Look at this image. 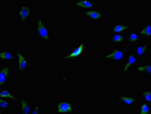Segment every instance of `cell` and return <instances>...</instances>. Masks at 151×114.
<instances>
[{
	"mask_svg": "<svg viewBox=\"0 0 151 114\" xmlns=\"http://www.w3.org/2000/svg\"><path fill=\"white\" fill-rule=\"evenodd\" d=\"M86 42H75L69 46L60 56V60L63 62H76L84 58L86 53Z\"/></svg>",
	"mask_w": 151,
	"mask_h": 114,
	"instance_id": "cell-1",
	"label": "cell"
},
{
	"mask_svg": "<svg viewBox=\"0 0 151 114\" xmlns=\"http://www.w3.org/2000/svg\"><path fill=\"white\" fill-rule=\"evenodd\" d=\"M34 38L38 42L43 43H50L52 39L51 25L47 23L45 15L34 20Z\"/></svg>",
	"mask_w": 151,
	"mask_h": 114,
	"instance_id": "cell-2",
	"label": "cell"
},
{
	"mask_svg": "<svg viewBox=\"0 0 151 114\" xmlns=\"http://www.w3.org/2000/svg\"><path fill=\"white\" fill-rule=\"evenodd\" d=\"M16 54V60L14 62L13 69L16 73H28L31 70L32 63L30 59V55L27 51L22 49H14Z\"/></svg>",
	"mask_w": 151,
	"mask_h": 114,
	"instance_id": "cell-3",
	"label": "cell"
},
{
	"mask_svg": "<svg viewBox=\"0 0 151 114\" xmlns=\"http://www.w3.org/2000/svg\"><path fill=\"white\" fill-rule=\"evenodd\" d=\"M54 114H75V103L72 98L55 97L52 108Z\"/></svg>",
	"mask_w": 151,
	"mask_h": 114,
	"instance_id": "cell-4",
	"label": "cell"
},
{
	"mask_svg": "<svg viewBox=\"0 0 151 114\" xmlns=\"http://www.w3.org/2000/svg\"><path fill=\"white\" fill-rule=\"evenodd\" d=\"M33 12V6L29 1L19 2L17 5L16 15L18 24L27 25L31 19Z\"/></svg>",
	"mask_w": 151,
	"mask_h": 114,
	"instance_id": "cell-5",
	"label": "cell"
},
{
	"mask_svg": "<svg viewBox=\"0 0 151 114\" xmlns=\"http://www.w3.org/2000/svg\"><path fill=\"white\" fill-rule=\"evenodd\" d=\"M126 56V50L120 46L110 49L109 51H104L102 53L103 62L105 63H122Z\"/></svg>",
	"mask_w": 151,
	"mask_h": 114,
	"instance_id": "cell-6",
	"label": "cell"
},
{
	"mask_svg": "<svg viewBox=\"0 0 151 114\" xmlns=\"http://www.w3.org/2000/svg\"><path fill=\"white\" fill-rule=\"evenodd\" d=\"M139 98L134 95L128 92H118L116 102L121 104L124 110H132L138 105Z\"/></svg>",
	"mask_w": 151,
	"mask_h": 114,
	"instance_id": "cell-7",
	"label": "cell"
},
{
	"mask_svg": "<svg viewBox=\"0 0 151 114\" xmlns=\"http://www.w3.org/2000/svg\"><path fill=\"white\" fill-rule=\"evenodd\" d=\"M80 15L82 18L87 19L91 25H100L106 18V12L103 9H96L80 12Z\"/></svg>",
	"mask_w": 151,
	"mask_h": 114,
	"instance_id": "cell-8",
	"label": "cell"
},
{
	"mask_svg": "<svg viewBox=\"0 0 151 114\" xmlns=\"http://www.w3.org/2000/svg\"><path fill=\"white\" fill-rule=\"evenodd\" d=\"M138 57L136 56L134 50H128L126 51V56L124 57V61L122 62L121 67L122 73H130L134 71L135 67L137 66L140 62Z\"/></svg>",
	"mask_w": 151,
	"mask_h": 114,
	"instance_id": "cell-9",
	"label": "cell"
},
{
	"mask_svg": "<svg viewBox=\"0 0 151 114\" xmlns=\"http://www.w3.org/2000/svg\"><path fill=\"white\" fill-rule=\"evenodd\" d=\"M14 69L12 66L5 63L0 69V89L2 87H9L12 79Z\"/></svg>",
	"mask_w": 151,
	"mask_h": 114,
	"instance_id": "cell-10",
	"label": "cell"
},
{
	"mask_svg": "<svg viewBox=\"0 0 151 114\" xmlns=\"http://www.w3.org/2000/svg\"><path fill=\"white\" fill-rule=\"evenodd\" d=\"M98 2L96 0H74L71 4V9L73 10L87 11L91 9H96Z\"/></svg>",
	"mask_w": 151,
	"mask_h": 114,
	"instance_id": "cell-11",
	"label": "cell"
},
{
	"mask_svg": "<svg viewBox=\"0 0 151 114\" xmlns=\"http://www.w3.org/2000/svg\"><path fill=\"white\" fill-rule=\"evenodd\" d=\"M132 30V23L126 20L114 22L110 25V33L112 34H126Z\"/></svg>",
	"mask_w": 151,
	"mask_h": 114,
	"instance_id": "cell-12",
	"label": "cell"
},
{
	"mask_svg": "<svg viewBox=\"0 0 151 114\" xmlns=\"http://www.w3.org/2000/svg\"><path fill=\"white\" fill-rule=\"evenodd\" d=\"M18 114H29L32 109L34 102L30 98L27 97H18Z\"/></svg>",
	"mask_w": 151,
	"mask_h": 114,
	"instance_id": "cell-13",
	"label": "cell"
},
{
	"mask_svg": "<svg viewBox=\"0 0 151 114\" xmlns=\"http://www.w3.org/2000/svg\"><path fill=\"white\" fill-rule=\"evenodd\" d=\"M134 52L140 60L145 59L150 53V44L149 42H140L134 45Z\"/></svg>",
	"mask_w": 151,
	"mask_h": 114,
	"instance_id": "cell-14",
	"label": "cell"
},
{
	"mask_svg": "<svg viewBox=\"0 0 151 114\" xmlns=\"http://www.w3.org/2000/svg\"><path fill=\"white\" fill-rule=\"evenodd\" d=\"M151 63L150 61L140 60L137 66L134 69V72L137 74H144L147 78H150L151 76Z\"/></svg>",
	"mask_w": 151,
	"mask_h": 114,
	"instance_id": "cell-15",
	"label": "cell"
},
{
	"mask_svg": "<svg viewBox=\"0 0 151 114\" xmlns=\"http://www.w3.org/2000/svg\"><path fill=\"white\" fill-rule=\"evenodd\" d=\"M16 54L14 48H3L0 50V61L3 63L15 62Z\"/></svg>",
	"mask_w": 151,
	"mask_h": 114,
	"instance_id": "cell-16",
	"label": "cell"
},
{
	"mask_svg": "<svg viewBox=\"0 0 151 114\" xmlns=\"http://www.w3.org/2000/svg\"><path fill=\"white\" fill-rule=\"evenodd\" d=\"M126 39V34H109L107 35L106 40L109 42V43L114 46H119V45L125 43Z\"/></svg>",
	"mask_w": 151,
	"mask_h": 114,
	"instance_id": "cell-17",
	"label": "cell"
},
{
	"mask_svg": "<svg viewBox=\"0 0 151 114\" xmlns=\"http://www.w3.org/2000/svg\"><path fill=\"white\" fill-rule=\"evenodd\" d=\"M0 98L10 100L13 103H17L18 100V97L14 94V91L9 87V86L2 87L0 89Z\"/></svg>",
	"mask_w": 151,
	"mask_h": 114,
	"instance_id": "cell-18",
	"label": "cell"
},
{
	"mask_svg": "<svg viewBox=\"0 0 151 114\" xmlns=\"http://www.w3.org/2000/svg\"><path fill=\"white\" fill-rule=\"evenodd\" d=\"M141 40V37L137 33V30H131L126 33V39H125V43L128 44L136 45L140 43Z\"/></svg>",
	"mask_w": 151,
	"mask_h": 114,
	"instance_id": "cell-19",
	"label": "cell"
},
{
	"mask_svg": "<svg viewBox=\"0 0 151 114\" xmlns=\"http://www.w3.org/2000/svg\"><path fill=\"white\" fill-rule=\"evenodd\" d=\"M150 30L151 26L150 23H143L140 25V27L137 30V33L140 34L141 38H150Z\"/></svg>",
	"mask_w": 151,
	"mask_h": 114,
	"instance_id": "cell-20",
	"label": "cell"
},
{
	"mask_svg": "<svg viewBox=\"0 0 151 114\" xmlns=\"http://www.w3.org/2000/svg\"><path fill=\"white\" fill-rule=\"evenodd\" d=\"M139 96L140 100L144 101L148 104H151V88L150 87H144L139 92Z\"/></svg>",
	"mask_w": 151,
	"mask_h": 114,
	"instance_id": "cell-21",
	"label": "cell"
},
{
	"mask_svg": "<svg viewBox=\"0 0 151 114\" xmlns=\"http://www.w3.org/2000/svg\"><path fill=\"white\" fill-rule=\"evenodd\" d=\"M139 109L137 111L138 114H151V104L140 100L138 103Z\"/></svg>",
	"mask_w": 151,
	"mask_h": 114,
	"instance_id": "cell-22",
	"label": "cell"
},
{
	"mask_svg": "<svg viewBox=\"0 0 151 114\" xmlns=\"http://www.w3.org/2000/svg\"><path fill=\"white\" fill-rule=\"evenodd\" d=\"M12 102L10 101V100L3 99V98H0V110L3 111L5 113H9L12 110Z\"/></svg>",
	"mask_w": 151,
	"mask_h": 114,
	"instance_id": "cell-23",
	"label": "cell"
},
{
	"mask_svg": "<svg viewBox=\"0 0 151 114\" xmlns=\"http://www.w3.org/2000/svg\"><path fill=\"white\" fill-rule=\"evenodd\" d=\"M29 114H43V105L40 103H34Z\"/></svg>",
	"mask_w": 151,
	"mask_h": 114,
	"instance_id": "cell-24",
	"label": "cell"
},
{
	"mask_svg": "<svg viewBox=\"0 0 151 114\" xmlns=\"http://www.w3.org/2000/svg\"><path fill=\"white\" fill-rule=\"evenodd\" d=\"M3 32H4V25L2 23V22L0 21V36H1V34H2Z\"/></svg>",
	"mask_w": 151,
	"mask_h": 114,
	"instance_id": "cell-25",
	"label": "cell"
},
{
	"mask_svg": "<svg viewBox=\"0 0 151 114\" xmlns=\"http://www.w3.org/2000/svg\"><path fill=\"white\" fill-rule=\"evenodd\" d=\"M4 48V43L1 41V39H0V50H2Z\"/></svg>",
	"mask_w": 151,
	"mask_h": 114,
	"instance_id": "cell-26",
	"label": "cell"
},
{
	"mask_svg": "<svg viewBox=\"0 0 151 114\" xmlns=\"http://www.w3.org/2000/svg\"><path fill=\"white\" fill-rule=\"evenodd\" d=\"M6 63H3V62H2V61H0V69L2 68V66H4V64H5Z\"/></svg>",
	"mask_w": 151,
	"mask_h": 114,
	"instance_id": "cell-27",
	"label": "cell"
},
{
	"mask_svg": "<svg viewBox=\"0 0 151 114\" xmlns=\"http://www.w3.org/2000/svg\"><path fill=\"white\" fill-rule=\"evenodd\" d=\"M0 114H5V113H4L2 110H0Z\"/></svg>",
	"mask_w": 151,
	"mask_h": 114,
	"instance_id": "cell-28",
	"label": "cell"
},
{
	"mask_svg": "<svg viewBox=\"0 0 151 114\" xmlns=\"http://www.w3.org/2000/svg\"><path fill=\"white\" fill-rule=\"evenodd\" d=\"M132 114H138V113H137V111H136V112H134V113H132Z\"/></svg>",
	"mask_w": 151,
	"mask_h": 114,
	"instance_id": "cell-29",
	"label": "cell"
}]
</instances>
